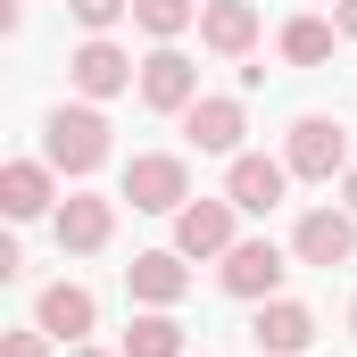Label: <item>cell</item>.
<instances>
[{"instance_id": "18", "label": "cell", "mask_w": 357, "mask_h": 357, "mask_svg": "<svg viewBox=\"0 0 357 357\" xmlns=\"http://www.w3.org/2000/svg\"><path fill=\"white\" fill-rule=\"evenodd\" d=\"M125 357H183V324L167 316V307L133 316V324H125Z\"/></svg>"}, {"instance_id": "15", "label": "cell", "mask_w": 357, "mask_h": 357, "mask_svg": "<svg viewBox=\"0 0 357 357\" xmlns=\"http://www.w3.org/2000/svg\"><path fill=\"white\" fill-rule=\"evenodd\" d=\"M125 282H133V299H142V307H175L183 291H191V274H183V250H142V258L125 266Z\"/></svg>"}, {"instance_id": "16", "label": "cell", "mask_w": 357, "mask_h": 357, "mask_svg": "<svg viewBox=\"0 0 357 357\" xmlns=\"http://www.w3.org/2000/svg\"><path fill=\"white\" fill-rule=\"evenodd\" d=\"M199 42L225 50V59H241V50L258 42V8H250V0H208V8H199Z\"/></svg>"}, {"instance_id": "17", "label": "cell", "mask_w": 357, "mask_h": 357, "mask_svg": "<svg viewBox=\"0 0 357 357\" xmlns=\"http://www.w3.org/2000/svg\"><path fill=\"white\" fill-rule=\"evenodd\" d=\"M333 42H341L333 17H291V25H282V59H291V67H324Z\"/></svg>"}, {"instance_id": "20", "label": "cell", "mask_w": 357, "mask_h": 357, "mask_svg": "<svg viewBox=\"0 0 357 357\" xmlns=\"http://www.w3.org/2000/svg\"><path fill=\"white\" fill-rule=\"evenodd\" d=\"M67 8H75V25H84V33H108L116 17H133V0H67Z\"/></svg>"}, {"instance_id": "3", "label": "cell", "mask_w": 357, "mask_h": 357, "mask_svg": "<svg viewBox=\"0 0 357 357\" xmlns=\"http://www.w3.org/2000/svg\"><path fill=\"white\" fill-rule=\"evenodd\" d=\"M116 199H133L142 216H175L183 199H191V167L167 158V150H142V158L125 167V191H116Z\"/></svg>"}, {"instance_id": "22", "label": "cell", "mask_w": 357, "mask_h": 357, "mask_svg": "<svg viewBox=\"0 0 357 357\" xmlns=\"http://www.w3.org/2000/svg\"><path fill=\"white\" fill-rule=\"evenodd\" d=\"M333 25H341V33H357V0H333Z\"/></svg>"}, {"instance_id": "9", "label": "cell", "mask_w": 357, "mask_h": 357, "mask_svg": "<svg viewBox=\"0 0 357 357\" xmlns=\"http://www.w3.org/2000/svg\"><path fill=\"white\" fill-rule=\"evenodd\" d=\"M67 84L84 91V100H116V91L133 84V59H125V50H116V42H108V33H91L84 50H75V59H67Z\"/></svg>"}, {"instance_id": "12", "label": "cell", "mask_w": 357, "mask_h": 357, "mask_svg": "<svg viewBox=\"0 0 357 357\" xmlns=\"http://www.w3.org/2000/svg\"><path fill=\"white\" fill-rule=\"evenodd\" d=\"M33 324H42L50 341H84L91 324H100V299H91L84 282H50V291L33 299Z\"/></svg>"}, {"instance_id": "4", "label": "cell", "mask_w": 357, "mask_h": 357, "mask_svg": "<svg viewBox=\"0 0 357 357\" xmlns=\"http://www.w3.org/2000/svg\"><path fill=\"white\" fill-rule=\"evenodd\" d=\"M183 133H191V150H208V158H241V133H250V116H241V100H225V91H199V100L183 108Z\"/></svg>"}, {"instance_id": "24", "label": "cell", "mask_w": 357, "mask_h": 357, "mask_svg": "<svg viewBox=\"0 0 357 357\" xmlns=\"http://www.w3.org/2000/svg\"><path fill=\"white\" fill-rule=\"evenodd\" d=\"M67 357H108V349H67Z\"/></svg>"}, {"instance_id": "25", "label": "cell", "mask_w": 357, "mask_h": 357, "mask_svg": "<svg viewBox=\"0 0 357 357\" xmlns=\"http://www.w3.org/2000/svg\"><path fill=\"white\" fill-rule=\"evenodd\" d=\"M349 333H357V299H349Z\"/></svg>"}, {"instance_id": "2", "label": "cell", "mask_w": 357, "mask_h": 357, "mask_svg": "<svg viewBox=\"0 0 357 357\" xmlns=\"http://www.w3.org/2000/svg\"><path fill=\"white\" fill-rule=\"evenodd\" d=\"M282 167H291V175H307V183L349 175V125H341V116H299V125H291Z\"/></svg>"}, {"instance_id": "14", "label": "cell", "mask_w": 357, "mask_h": 357, "mask_svg": "<svg viewBox=\"0 0 357 357\" xmlns=\"http://www.w3.org/2000/svg\"><path fill=\"white\" fill-rule=\"evenodd\" d=\"M50 158H8L0 167V208L17 216V225H33V216H50Z\"/></svg>"}, {"instance_id": "1", "label": "cell", "mask_w": 357, "mask_h": 357, "mask_svg": "<svg viewBox=\"0 0 357 357\" xmlns=\"http://www.w3.org/2000/svg\"><path fill=\"white\" fill-rule=\"evenodd\" d=\"M42 158H50L59 175L108 167V116H100V108H50V125H42Z\"/></svg>"}, {"instance_id": "5", "label": "cell", "mask_w": 357, "mask_h": 357, "mask_svg": "<svg viewBox=\"0 0 357 357\" xmlns=\"http://www.w3.org/2000/svg\"><path fill=\"white\" fill-rule=\"evenodd\" d=\"M291 250H299V266H349L357 258V216L349 208H307Z\"/></svg>"}, {"instance_id": "21", "label": "cell", "mask_w": 357, "mask_h": 357, "mask_svg": "<svg viewBox=\"0 0 357 357\" xmlns=\"http://www.w3.org/2000/svg\"><path fill=\"white\" fill-rule=\"evenodd\" d=\"M0 357H50V333H42V324H33V333H8Z\"/></svg>"}, {"instance_id": "19", "label": "cell", "mask_w": 357, "mask_h": 357, "mask_svg": "<svg viewBox=\"0 0 357 357\" xmlns=\"http://www.w3.org/2000/svg\"><path fill=\"white\" fill-rule=\"evenodd\" d=\"M191 17H199V0H133V25H142V33H158V42H175Z\"/></svg>"}, {"instance_id": "11", "label": "cell", "mask_w": 357, "mask_h": 357, "mask_svg": "<svg viewBox=\"0 0 357 357\" xmlns=\"http://www.w3.org/2000/svg\"><path fill=\"white\" fill-rule=\"evenodd\" d=\"M142 100L167 108V116H183V108L199 100V67H191L183 50H150V59H142Z\"/></svg>"}, {"instance_id": "6", "label": "cell", "mask_w": 357, "mask_h": 357, "mask_svg": "<svg viewBox=\"0 0 357 357\" xmlns=\"http://www.w3.org/2000/svg\"><path fill=\"white\" fill-rule=\"evenodd\" d=\"M282 250H274V241H233V250H225V266H216V282H225V291H233V299H274V282H282Z\"/></svg>"}, {"instance_id": "13", "label": "cell", "mask_w": 357, "mask_h": 357, "mask_svg": "<svg viewBox=\"0 0 357 357\" xmlns=\"http://www.w3.org/2000/svg\"><path fill=\"white\" fill-rule=\"evenodd\" d=\"M250 341L266 357H299L307 341H316V316L299 307V299H258V324H250Z\"/></svg>"}, {"instance_id": "8", "label": "cell", "mask_w": 357, "mask_h": 357, "mask_svg": "<svg viewBox=\"0 0 357 357\" xmlns=\"http://www.w3.org/2000/svg\"><path fill=\"white\" fill-rule=\"evenodd\" d=\"M50 233H59V250H75V258L108 250V233H116V199H100V191H75V199L50 216Z\"/></svg>"}, {"instance_id": "7", "label": "cell", "mask_w": 357, "mask_h": 357, "mask_svg": "<svg viewBox=\"0 0 357 357\" xmlns=\"http://www.w3.org/2000/svg\"><path fill=\"white\" fill-rule=\"evenodd\" d=\"M175 250L183 258H225L233 250V199H183L175 208Z\"/></svg>"}, {"instance_id": "10", "label": "cell", "mask_w": 357, "mask_h": 357, "mask_svg": "<svg viewBox=\"0 0 357 357\" xmlns=\"http://www.w3.org/2000/svg\"><path fill=\"white\" fill-rule=\"evenodd\" d=\"M282 191H291V167L282 158H233V175H225V199L241 208V216H266V208H282Z\"/></svg>"}, {"instance_id": "23", "label": "cell", "mask_w": 357, "mask_h": 357, "mask_svg": "<svg viewBox=\"0 0 357 357\" xmlns=\"http://www.w3.org/2000/svg\"><path fill=\"white\" fill-rule=\"evenodd\" d=\"M341 199H349V216H357V167H349V175H341Z\"/></svg>"}]
</instances>
